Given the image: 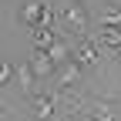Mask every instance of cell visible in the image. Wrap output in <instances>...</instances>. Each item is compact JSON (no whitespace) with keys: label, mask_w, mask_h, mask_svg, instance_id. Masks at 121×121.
<instances>
[{"label":"cell","mask_w":121,"mask_h":121,"mask_svg":"<svg viewBox=\"0 0 121 121\" xmlns=\"http://www.w3.org/2000/svg\"><path fill=\"white\" fill-rule=\"evenodd\" d=\"M30 108H34L37 121H51L54 108H57V94L54 91H34V94H30Z\"/></svg>","instance_id":"obj_3"},{"label":"cell","mask_w":121,"mask_h":121,"mask_svg":"<svg viewBox=\"0 0 121 121\" xmlns=\"http://www.w3.org/2000/svg\"><path fill=\"white\" fill-rule=\"evenodd\" d=\"M98 54H101V44L94 40V34L84 37L78 47H74V60H78V64H84V67H94V64H98Z\"/></svg>","instance_id":"obj_5"},{"label":"cell","mask_w":121,"mask_h":121,"mask_svg":"<svg viewBox=\"0 0 121 121\" xmlns=\"http://www.w3.org/2000/svg\"><path fill=\"white\" fill-rule=\"evenodd\" d=\"M78 81H81V64H78V60L57 67V74H54V87L60 91V94H71V87L78 84Z\"/></svg>","instance_id":"obj_4"},{"label":"cell","mask_w":121,"mask_h":121,"mask_svg":"<svg viewBox=\"0 0 121 121\" xmlns=\"http://www.w3.org/2000/svg\"><path fill=\"white\" fill-rule=\"evenodd\" d=\"M37 71H34V64H17V87H20V94H34V87H37Z\"/></svg>","instance_id":"obj_7"},{"label":"cell","mask_w":121,"mask_h":121,"mask_svg":"<svg viewBox=\"0 0 121 121\" xmlns=\"http://www.w3.org/2000/svg\"><path fill=\"white\" fill-rule=\"evenodd\" d=\"M17 17H20V24H27L30 30H37V27H44V24H54V10H51L47 0H27Z\"/></svg>","instance_id":"obj_2"},{"label":"cell","mask_w":121,"mask_h":121,"mask_svg":"<svg viewBox=\"0 0 121 121\" xmlns=\"http://www.w3.org/2000/svg\"><path fill=\"white\" fill-rule=\"evenodd\" d=\"M67 121H81V118H78V111H71V118H67Z\"/></svg>","instance_id":"obj_12"},{"label":"cell","mask_w":121,"mask_h":121,"mask_svg":"<svg viewBox=\"0 0 121 121\" xmlns=\"http://www.w3.org/2000/svg\"><path fill=\"white\" fill-rule=\"evenodd\" d=\"M57 40H60V34L54 30V24H44V27L34 30V47H37V51H51Z\"/></svg>","instance_id":"obj_9"},{"label":"cell","mask_w":121,"mask_h":121,"mask_svg":"<svg viewBox=\"0 0 121 121\" xmlns=\"http://www.w3.org/2000/svg\"><path fill=\"white\" fill-rule=\"evenodd\" d=\"M47 54H51V60H54V67H64V64H71V60H74V54H71V47H67V40H64V37H60Z\"/></svg>","instance_id":"obj_10"},{"label":"cell","mask_w":121,"mask_h":121,"mask_svg":"<svg viewBox=\"0 0 121 121\" xmlns=\"http://www.w3.org/2000/svg\"><path fill=\"white\" fill-rule=\"evenodd\" d=\"M30 64H34V71H37V78H40V81L57 74V67H54V60H51V54H47V51H37V47H34V57H30Z\"/></svg>","instance_id":"obj_8"},{"label":"cell","mask_w":121,"mask_h":121,"mask_svg":"<svg viewBox=\"0 0 121 121\" xmlns=\"http://www.w3.org/2000/svg\"><path fill=\"white\" fill-rule=\"evenodd\" d=\"M17 78V64H0V87H10Z\"/></svg>","instance_id":"obj_11"},{"label":"cell","mask_w":121,"mask_h":121,"mask_svg":"<svg viewBox=\"0 0 121 121\" xmlns=\"http://www.w3.org/2000/svg\"><path fill=\"white\" fill-rule=\"evenodd\" d=\"M94 40L101 44L104 51H121V27H108V24H101L98 27V34H94Z\"/></svg>","instance_id":"obj_6"},{"label":"cell","mask_w":121,"mask_h":121,"mask_svg":"<svg viewBox=\"0 0 121 121\" xmlns=\"http://www.w3.org/2000/svg\"><path fill=\"white\" fill-rule=\"evenodd\" d=\"M60 24H64V30H71L74 37H91V24H87V10L84 4H78V0H71V4L60 10Z\"/></svg>","instance_id":"obj_1"},{"label":"cell","mask_w":121,"mask_h":121,"mask_svg":"<svg viewBox=\"0 0 121 121\" xmlns=\"http://www.w3.org/2000/svg\"><path fill=\"white\" fill-rule=\"evenodd\" d=\"M114 60H118V64H121V51H114Z\"/></svg>","instance_id":"obj_13"}]
</instances>
